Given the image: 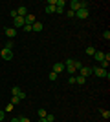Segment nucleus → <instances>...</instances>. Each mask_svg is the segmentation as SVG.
<instances>
[{
    "label": "nucleus",
    "instance_id": "1a4fd4ad",
    "mask_svg": "<svg viewBox=\"0 0 110 122\" xmlns=\"http://www.w3.org/2000/svg\"><path fill=\"white\" fill-rule=\"evenodd\" d=\"M63 69H64V64L63 62H57V64H53V73H63Z\"/></svg>",
    "mask_w": 110,
    "mask_h": 122
},
{
    "label": "nucleus",
    "instance_id": "473e14b6",
    "mask_svg": "<svg viewBox=\"0 0 110 122\" xmlns=\"http://www.w3.org/2000/svg\"><path fill=\"white\" fill-rule=\"evenodd\" d=\"M0 20H2V18H0Z\"/></svg>",
    "mask_w": 110,
    "mask_h": 122
},
{
    "label": "nucleus",
    "instance_id": "6ab92c4d",
    "mask_svg": "<svg viewBox=\"0 0 110 122\" xmlns=\"http://www.w3.org/2000/svg\"><path fill=\"white\" fill-rule=\"evenodd\" d=\"M18 102H20V98H18V97H15V95H13V97H11V104H13V106H17V104H18Z\"/></svg>",
    "mask_w": 110,
    "mask_h": 122
},
{
    "label": "nucleus",
    "instance_id": "bb28decb",
    "mask_svg": "<svg viewBox=\"0 0 110 122\" xmlns=\"http://www.w3.org/2000/svg\"><path fill=\"white\" fill-rule=\"evenodd\" d=\"M18 120H20V122H29V118H28V117H18Z\"/></svg>",
    "mask_w": 110,
    "mask_h": 122
},
{
    "label": "nucleus",
    "instance_id": "c756f323",
    "mask_svg": "<svg viewBox=\"0 0 110 122\" xmlns=\"http://www.w3.org/2000/svg\"><path fill=\"white\" fill-rule=\"evenodd\" d=\"M4 115H6V113H4V111H2V109H0V122L4 120Z\"/></svg>",
    "mask_w": 110,
    "mask_h": 122
},
{
    "label": "nucleus",
    "instance_id": "4be33fe9",
    "mask_svg": "<svg viewBox=\"0 0 110 122\" xmlns=\"http://www.w3.org/2000/svg\"><path fill=\"white\" fill-rule=\"evenodd\" d=\"M103 38H105V40H110V31H108V29L103 33Z\"/></svg>",
    "mask_w": 110,
    "mask_h": 122
},
{
    "label": "nucleus",
    "instance_id": "aec40b11",
    "mask_svg": "<svg viewBox=\"0 0 110 122\" xmlns=\"http://www.w3.org/2000/svg\"><path fill=\"white\" fill-rule=\"evenodd\" d=\"M44 118H46L48 122H53V120H55V115H52V113H48V115H46Z\"/></svg>",
    "mask_w": 110,
    "mask_h": 122
},
{
    "label": "nucleus",
    "instance_id": "39448f33",
    "mask_svg": "<svg viewBox=\"0 0 110 122\" xmlns=\"http://www.w3.org/2000/svg\"><path fill=\"white\" fill-rule=\"evenodd\" d=\"M13 27L15 29H22L24 27V16H15L13 18Z\"/></svg>",
    "mask_w": 110,
    "mask_h": 122
},
{
    "label": "nucleus",
    "instance_id": "b1692460",
    "mask_svg": "<svg viewBox=\"0 0 110 122\" xmlns=\"http://www.w3.org/2000/svg\"><path fill=\"white\" fill-rule=\"evenodd\" d=\"M66 16H68V18H73V16H75V13H73V11H66Z\"/></svg>",
    "mask_w": 110,
    "mask_h": 122
},
{
    "label": "nucleus",
    "instance_id": "5701e85b",
    "mask_svg": "<svg viewBox=\"0 0 110 122\" xmlns=\"http://www.w3.org/2000/svg\"><path fill=\"white\" fill-rule=\"evenodd\" d=\"M13 109H15V106H13V104H11V102H9V104L6 106V111H13Z\"/></svg>",
    "mask_w": 110,
    "mask_h": 122
},
{
    "label": "nucleus",
    "instance_id": "2eb2a0df",
    "mask_svg": "<svg viewBox=\"0 0 110 122\" xmlns=\"http://www.w3.org/2000/svg\"><path fill=\"white\" fill-rule=\"evenodd\" d=\"M46 115H48V111L44 109V107H41V109H39V117H41V118H44Z\"/></svg>",
    "mask_w": 110,
    "mask_h": 122
},
{
    "label": "nucleus",
    "instance_id": "cd10ccee",
    "mask_svg": "<svg viewBox=\"0 0 110 122\" xmlns=\"http://www.w3.org/2000/svg\"><path fill=\"white\" fill-rule=\"evenodd\" d=\"M68 82H70V84H75V76L72 75V76H70V78H68Z\"/></svg>",
    "mask_w": 110,
    "mask_h": 122
},
{
    "label": "nucleus",
    "instance_id": "f03ea898",
    "mask_svg": "<svg viewBox=\"0 0 110 122\" xmlns=\"http://www.w3.org/2000/svg\"><path fill=\"white\" fill-rule=\"evenodd\" d=\"M83 7H88V2H79V0H72L70 2V11H79V9H83Z\"/></svg>",
    "mask_w": 110,
    "mask_h": 122
},
{
    "label": "nucleus",
    "instance_id": "0eeeda50",
    "mask_svg": "<svg viewBox=\"0 0 110 122\" xmlns=\"http://www.w3.org/2000/svg\"><path fill=\"white\" fill-rule=\"evenodd\" d=\"M0 55H2V58H4V60H13V49H6V47H4Z\"/></svg>",
    "mask_w": 110,
    "mask_h": 122
},
{
    "label": "nucleus",
    "instance_id": "a211bd4d",
    "mask_svg": "<svg viewBox=\"0 0 110 122\" xmlns=\"http://www.w3.org/2000/svg\"><path fill=\"white\" fill-rule=\"evenodd\" d=\"M11 93H13L15 97H18V93H20V87H18V86H15L13 89H11Z\"/></svg>",
    "mask_w": 110,
    "mask_h": 122
},
{
    "label": "nucleus",
    "instance_id": "4468645a",
    "mask_svg": "<svg viewBox=\"0 0 110 122\" xmlns=\"http://www.w3.org/2000/svg\"><path fill=\"white\" fill-rule=\"evenodd\" d=\"M75 82H77L79 86H83L84 82H86V78H84V76H81V75H79V76H75Z\"/></svg>",
    "mask_w": 110,
    "mask_h": 122
},
{
    "label": "nucleus",
    "instance_id": "393cba45",
    "mask_svg": "<svg viewBox=\"0 0 110 122\" xmlns=\"http://www.w3.org/2000/svg\"><path fill=\"white\" fill-rule=\"evenodd\" d=\"M22 29L26 31V33H31V25H26V24H24V27H22Z\"/></svg>",
    "mask_w": 110,
    "mask_h": 122
},
{
    "label": "nucleus",
    "instance_id": "f8f14e48",
    "mask_svg": "<svg viewBox=\"0 0 110 122\" xmlns=\"http://www.w3.org/2000/svg\"><path fill=\"white\" fill-rule=\"evenodd\" d=\"M17 15H18V16H26V15H28V9H26V5H20V7L17 9Z\"/></svg>",
    "mask_w": 110,
    "mask_h": 122
},
{
    "label": "nucleus",
    "instance_id": "423d86ee",
    "mask_svg": "<svg viewBox=\"0 0 110 122\" xmlns=\"http://www.w3.org/2000/svg\"><path fill=\"white\" fill-rule=\"evenodd\" d=\"M79 75L84 76V78H88V76L92 75V67H88V66H81V67H79Z\"/></svg>",
    "mask_w": 110,
    "mask_h": 122
},
{
    "label": "nucleus",
    "instance_id": "dca6fc26",
    "mask_svg": "<svg viewBox=\"0 0 110 122\" xmlns=\"http://www.w3.org/2000/svg\"><path fill=\"white\" fill-rule=\"evenodd\" d=\"M94 53H95V49H94L92 46H90V47H86V55H88V56H94Z\"/></svg>",
    "mask_w": 110,
    "mask_h": 122
},
{
    "label": "nucleus",
    "instance_id": "6e6552de",
    "mask_svg": "<svg viewBox=\"0 0 110 122\" xmlns=\"http://www.w3.org/2000/svg\"><path fill=\"white\" fill-rule=\"evenodd\" d=\"M35 22H37V18H35L33 15H29V13H28V15L24 16V24H26V25H33Z\"/></svg>",
    "mask_w": 110,
    "mask_h": 122
},
{
    "label": "nucleus",
    "instance_id": "20e7f679",
    "mask_svg": "<svg viewBox=\"0 0 110 122\" xmlns=\"http://www.w3.org/2000/svg\"><path fill=\"white\" fill-rule=\"evenodd\" d=\"M88 15H90V11H88V7H83V9H79V11H75V16H77L79 20H84V18H88Z\"/></svg>",
    "mask_w": 110,
    "mask_h": 122
},
{
    "label": "nucleus",
    "instance_id": "c85d7f7f",
    "mask_svg": "<svg viewBox=\"0 0 110 122\" xmlns=\"http://www.w3.org/2000/svg\"><path fill=\"white\" fill-rule=\"evenodd\" d=\"M9 15L13 16V18H15V16H18V15H17V9H11V13H9Z\"/></svg>",
    "mask_w": 110,
    "mask_h": 122
},
{
    "label": "nucleus",
    "instance_id": "2f4dec72",
    "mask_svg": "<svg viewBox=\"0 0 110 122\" xmlns=\"http://www.w3.org/2000/svg\"><path fill=\"white\" fill-rule=\"evenodd\" d=\"M39 122H48V120H46V118H41V120H39Z\"/></svg>",
    "mask_w": 110,
    "mask_h": 122
},
{
    "label": "nucleus",
    "instance_id": "ddd939ff",
    "mask_svg": "<svg viewBox=\"0 0 110 122\" xmlns=\"http://www.w3.org/2000/svg\"><path fill=\"white\" fill-rule=\"evenodd\" d=\"M6 35L9 36V38H13V36H17V29L15 27H7V29H6Z\"/></svg>",
    "mask_w": 110,
    "mask_h": 122
},
{
    "label": "nucleus",
    "instance_id": "f3484780",
    "mask_svg": "<svg viewBox=\"0 0 110 122\" xmlns=\"http://www.w3.org/2000/svg\"><path fill=\"white\" fill-rule=\"evenodd\" d=\"M46 13L50 15V13H55V5H46Z\"/></svg>",
    "mask_w": 110,
    "mask_h": 122
},
{
    "label": "nucleus",
    "instance_id": "412c9836",
    "mask_svg": "<svg viewBox=\"0 0 110 122\" xmlns=\"http://www.w3.org/2000/svg\"><path fill=\"white\" fill-rule=\"evenodd\" d=\"M101 115H103L105 118H110V111L108 109H101Z\"/></svg>",
    "mask_w": 110,
    "mask_h": 122
},
{
    "label": "nucleus",
    "instance_id": "f257e3e1",
    "mask_svg": "<svg viewBox=\"0 0 110 122\" xmlns=\"http://www.w3.org/2000/svg\"><path fill=\"white\" fill-rule=\"evenodd\" d=\"M64 64H66V66H64V69H66V71H68L70 75H73V73H75V71H79V67L83 66L81 62L73 60V58H68V60L64 62Z\"/></svg>",
    "mask_w": 110,
    "mask_h": 122
},
{
    "label": "nucleus",
    "instance_id": "9b49d317",
    "mask_svg": "<svg viewBox=\"0 0 110 122\" xmlns=\"http://www.w3.org/2000/svg\"><path fill=\"white\" fill-rule=\"evenodd\" d=\"M94 58H95V62H103V58H105V53H103V51H95L94 53Z\"/></svg>",
    "mask_w": 110,
    "mask_h": 122
},
{
    "label": "nucleus",
    "instance_id": "9d476101",
    "mask_svg": "<svg viewBox=\"0 0 110 122\" xmlns=\"http://www.w3.org/2000/svg\"><path fill=\"white\" fill-rule=\"evenodd\" d=\"M42 29H44V25H42V22H35V24L31 25V31H35V33H41Z\"/></svg>",
    "mask_w": 110,
    "mask_h": 122
},
{
    "label": "nucleus",
    "instance_id": "7ed1b4c3",
    "mask_svg": "<svg viewBox=\"0 0 110 122\" xmlns=\"http://www.w3.org/2000/svg\"><path fill=\"white\" fill-rule=\"evenodd\" d=\"M92 75L99 76V78H110V73L103 67H92Z\"/></svg>",
    "mask_w": 110,
    "mask_h": 122
},
{
    "label": "nucleus",
    "instance_id": "a878e982",
    "mask_svg": "<svg viewBox=\"0 0 110 122\" xmlns=\"http://www.w3.org/2000/svg\"><path fill=\"white\" fill-rule=\"evenodd\" d=\"M50 80H57V73H50Z\"/></svg>",
    "mask_w": 110,
    "mask_h": 122
},
{
    "label": "nucleus",
    "instance_id": "7c9ffc66",
    "mask_svg": "<svg viewBox=\"0 0 110 122\" xmlns=\"http://www.w3.org/2000/svg\"><path fill=\"white\" fill-rule=\"evenodd\" d=\"M11 122H20V120H18V117H15V118H11Z\"/></svg>",
    "mask_w": 110,
    "mask_h": 122
}]
</instances>
